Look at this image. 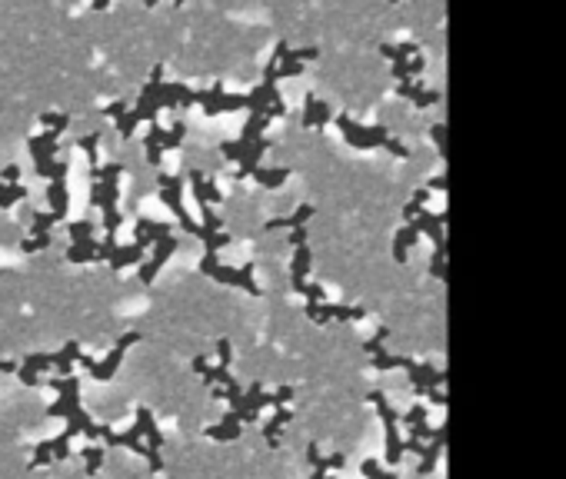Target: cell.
Returning <instances> with one entry per match:
<instances>
[{"label":"cell","mask_w":566,"mask_h":479,"mask_svg":"<svg viewBox=\"0 0 566 479\" xmlns=\"http://www.w3.org/2000/svg\"><path fill=\"white\" fill-rule=\"evenodd\" d=\"M290 174H294L290 167H257V170H253V180L260 186H270L273 190V186H280Z\"/></svg>","instance_id":"19"},{"label":"cell","mask_w":566,"mask_h":479,"mask_svg":"<svg viewBox=\"0 0 566 479\" xmlns=\"http://www.w3.org/2000/svg\"><path fill=\"white\" fill-rule=\"evenodd\" d=\"M57 137L54 130H47V133H40V137H30V153H33V167H44V164H50L57 157Z\"/></svg>","instance_id":"10"},{"label":"cell","mask_w":566,"mask_h":479,"mask_svg":"<svg viewBox=\"0 0 566 479\" xmlns=\"http://www.w3.org/2000/svg\"><path fill=\"white\" fill-rule=\"evenodd\" d=\"M310 263H313V253H310V243L304 247H294V260H290V280H294V290L300 293L306 286V276H310Z\"/></svg>","instance_id":"9"},{"label":"cell","mask_w":566,"mask_h":479,"mask_svg":"<svg viewBox=\"0 0 566 479\" xmlns=\"http://www.w3.org/2000/svg\"><path fill=\"white\" fill-rule=\"evenodd\" d=\"M47 200H50V213L64 220L67 210H70V193H67V184H50V186H47Z\"/></svg>","instance_id":"18"},{"label":"cell","mask_w":566,"mask_h":479,"mask_svg":"<svg viewBox=\"0 0 566 479\" xmlns=\"http://www.w3.org/2000/svg\"><path fill=\"white\" fill-rule=\"evenodd\" d=\"M17 180H21V167L7 164L4 167V174H0V184H17Z\"/></svg>","instance_id":"34"},{"label":"cell","mask_w":566,"mask_h":479,"mask_svg":"<svg viewBox=\"0 0 566 479\" xmlns=\"http://www.w3.org/2000/svg\"><path fill=\"white\" fill-rule=\"evenodd\" d=\"M267 150H270V140H267V137H260L257 143H247V153H243V160L237 164V174H233V176H237V180H243V176H253V170L260 167V157Z\"/></svg>","instance_id":"12"},{"label":"cell","mask_w":566,"mask_h":479,"mask_svg":"<svg viewBox=\"0 0 566 479\" xmlns=\"http://www.w3.org/2000/svg\"><path fill=\"white\" fill-rule=\"evenodd\" d=\"M337 123H340V130H343V137H347V143H353V147L387 143V130H383V127H360L357 120H350L347 113H340Z\"/></svg>","instance_id":"5"},{"label":"cell","mask_w":566,"mask_h":479,"mask_svg":"<svg viewBox=\"0 0 566 479\" xmlns=\"http://www.w3.org/2000/svg\"><path fill=\"white\" fill-rule=\"evenodd\" d=\"M157 190H160V200H164L167 207H170V210L177 213V220H180V227H184L187 233H194L196 240L204 237V227L190 220V213H187V207H184V200H180V193H184V176L157 174Z\"/></svg>","instance_id":"3"},{"label":"cell","mask_w":566,"mask_h":479,"mask_svg":"<svg viewBox=\"0 0 566 479\" xmlns=\"http://www.w3.org/2000/svg\"><path fill=\"white\" fill-rule=\"evenodd\" d=\"M290 419H294V410H287V406H283V410H273V416L263 423V436H267V443H270L273 449L280 446V429L290 423Z\"/></svg>","instance_id":"16"},{"label":"cell","mask_w":566,"mask_h":479,"mask_svg":"<svg viewBox=\"0 0 566 479\" xmlns=\"http://www.w3.org/2000/svg\"><path fill=\"white\" fill-rule=\"evenodd\" d=\"M40 123H44V127H50V130L60 137V133L70 127V117H67V113H50V110H47V113H40Z\"/></svg>","instance_id":"26"},{"label":"cell","mask_w":566,"mask_h":479,"mask_svg":"<svg viewBox=\"0 0 566 479\" xmlns=\"http://www.w3.org/2000/svg\"><path fill=\"white\" fill-rule=\"evenodd\" d=\"M140 339V333L137 329H131V333H123V337L117 339V346L110 349V356H104V359H94V356H87V353H77V359L74 363H80L84 370L94 376V380H110L113 373H117V366H120V359L127 356V349L133 346Z\"/></svg>","instance_id":"2"},{"label":"cell","mask_w":566,"mask_h":479,"mask_svg":"<svg viewBox=\"0 0 566 479\" xmlns=\"http://www.w3.org/2000/svg\"><path fill=\"white\" fill-rule=\"evenodd\" d=\"M267 127H270V117H263V113H250L247 127H243V133H240V143H243V147H247V143H257Z\"/></svg>","instance_id":"20"},{"label":"cell","mask_w":566,"mask_h":479,"mask_svg":"<svg viewBox=\"0 0 566 479\" xmlns=\"http://www.w3.org/2000/svg\"><path fill=\"white\" fill-rule=\"evenodd\" d=\"M137 123H140V120L133 117V110H127V113H123V117L117 120V130H120V137H123V140H131V137H133V130H137Z\"/></svg>","instance_id":"27"},{"label":"cell","mask_w":566,"mask_h":479,"mask_svg":"<svg viewBox=\"0 0 566 479\" xmlns=\"http://www.w3.org/2000/svg\"><path fill=\"white\" fill-rule=\"evenodd\" d=\"M300 293L306 296V303H327V293H323V286L320 283H310V280H306V286L300 290Z\"/></svg>","instance_id":"31"},{"label":"cell","mask_w":566,"mask_h":479,"mask_svg":"<svg viewBox=\"0 0 566 479\" xmlns=\"http://www.w3.org/2000/svg\"><path fill=\"white\" fill-rule=\"evenodd\" d=\"M143 247H137V243H127V247H117V253H113V257H110V266H113V270H123V266H133V263H140L143 260Z\"/></svg>","instance_id":"17"},{"label":"cell","mask_w":566,"mask_h":479,"mask_svg":"<svg viewBox=\"0 0 566 479\" xmlns=\"http://www.w3.org/2000/svg\"><path fill=\"white\" fill-rule=\"evenodd\" d=\"M174 250H177L174 233H170L167 240H160V243H153V257L150 260H143V266L137 270V280H140V283H153V276L164 270V263L174 257Z\"/></svg>","instance_id":"6"},{"label":"cell","mask_w":566,"mask_h":479,"mask_svg":"<svg viewBox=\"0 0 566 479\" xmlns=\"http://www.w3.org/2000/svg\"><path fill=\"white\" fill-rule=\"evenodd\" d=\"M120 223H123V213H120V210H104V230H107V237H117Z\"/></svg>","instance_id":"30"},{"label":"cell","mask_w":566,"mask_h":479,"mask_svg":"<svg viewBox=\"0 0 566 479\" xmlns=\"http://www.w3.org/2000/svg\"><path fill=\"white\" fill-rule=\"evenodd\" d=\"M21 366H23V370H30L33 376H37L40 370H50V366H54V353H30V356L23 359Z\"/></svg>","instance_id":"24"},{"label":"cell","mask_w":566,"mask_h":479,"mask_svg":"<svg viewBox=\"0 0 566 479\" xmlns=\"http://www.w3.org/2000/svg\"><path fill=\"white\" fill-rule=\"evenodd\" d=\"M290 243H294V247H304V243H306V227L290 230Z\"/></svg>","instance_id":"35"},{"label":"cell","mask_w":566,"mask_h":479,"mask_svg":"<svg viewBox=\"0 0 566 479\" xmlns=\"http://www.w3.org/2000/svg\"><path fill=\"white\" fill-rule=\"evenodd\" d=\"M67 233H70V243H90V240H94V223H90L87 217L74 220V223L67 227Z\"/></svg>","instance_id":"23"},{"label":"cell","mask_w":566,"mask_h":479,"mask_svg":"<svg viewBox=\"0 0 566 479\" xmlns=\"http://www.w3.org/2000/svg\"><path fill=\"white\" fill-rule=\"evenodd\" d=\"M220 153H223V157H227V160H243V153H247V147H243V143L240 140H227V143H220Z\"/></svg>","instance_id":"29"},{"label":"cell","mask_w":566,"mask_h":479,"mask_svg":"<svg viewBox=\"0 0 566 479\" xmlns=\"http://www.w3.org/2000/svg\"><path fill=\"white\" fill-rule=\"evenodd\" d=\"M230 356H233V346H230V339H220V343H217V359H220L217 366H227V370H230Z\"/></svg>","instance_id":"32"},{"label":"cell","mask_w":566,"mask_h":479,"mask_svg":"<svg viewBox=\"0 0 566 479\" xmlns=\"http://www.w3.org/2000/svg\"><path fill=\"white\" fill-rule=\"evenodd\" d=\"M137 429H140L143 436V446H147V466H150V473H160L164 469V456H160V449H164V433L157 429V419H153V413L147 410V406H140L137 410Z\"/></svg>","instance_id":"4"},{"label":"cell","mask_w":566,"mask_h":479,"mask_svg":"<svg viewBox=\"0 0 566 479\" xmlns=\"http://www.w3.org/2000/svg\"><path fill=\"white\" fill-rule=\"evenodd\" d=\"M17 366H21V363H13V359H0V376H4V373H17Z\"/></svg>","instance_id":"36"},{"label":"cell","mask_w":566,"mask_h":479,"mask_svg":"<svg viewBox=\"0 0 566 479\" xmlns=\"http://www.w3.org/2000/svg\"><path fill=\"white\" fill-rule=\"evenodd\" d=\"M127 103H123V100H113V103H110V107H104V117H110V120H120L123 117V113H127Z\"/></svg>","instance_id":"33"},{"label":"cell","mask_w":566,"mask_h":479,"mask_svg":"<svg viewBox=\"0 0 566 479\" xmlns=\"http://www.w3.org/2000/svg\"><path fill=\"white\" fill-rule=\"evenodd\" d=\"M50 247V233H40V237H27L21 243V250L23 253H37V250H47Z\"/></svg>","instance_id":"28"},{"label":"cell","mask_w":566,"mask_h":479,"mask_svg":"<svg viewBox=\"0 0 566 479\" xmlns=\"http://www.w3.org/2000/svg\"><path fill=\"white\" fill-rule=\"evenodd\" d=\"M67 260L70 263H97V240H90V243H70L67 247Z\"/></svg>","instance_id":"21"},{"label":"cell","mask_w":566,"mask_h":479,"mask_svg":"<svg viewBox=\"0 0 566 479\" xmlns=\"http://www.w3.org/2000/svg\"><path fill=\"white\" fill-rule=\"evenodd\" d=\"M170 237V227L167 223H157V220H147V217H140L137 223H133V243L137 247H153V243H160V240H167Z\"/></svg>","instance_id":"8"},{"label":"cell","mask_w":566,"mask_h":479,"mask_svg":"<svg viewBox=\"0 0 566 479\" xmlns=\"http://www.w3.org/2000/svg\"><path fill=\"white\" fill-rule=\"evenodd\" d=\"M100 463H104V446H84V473L97 476Z\"/></svg>","instance_id":"25"},{"label":"cell","mask_w":566,"mask_h":479,"mask_svg":"<svg viewBox=\"0 0 566 479\" xmlns=\"http://www.w3.org/2000/svg\"><path fill=\"white\" fill-rule=\"evenodd\" d=\"M190 193L196 196V203H207V207H213V203H220L223 196H220V190L213 186V180H207L204 174H196V170H190Z\"/></svg>","instance_id":"13"},{"label":"cell","mask_w":566,"mask_h":479,"mask_svg":"<svg viewBox=\"0 0 566 479\" xmlns=\"http://www.w3.org/2000/svg\"><path fill=\"white\" fill-rule=\"evenodd\" d=\"M330 120V107L316 94H306L304 100V127L306 130H316V127H327Z\"/></svg>","instance_id":"11"},{"label":"cell","mask_w":566,"mask_h":479,"mask_svg":"<svg viewBox=\"0 0 566 479\" xmlns=\"http://www.w3.org/2000/svg\"><path fill=\"white\" fill-rule=\"evenodd\" d=\"M27 186H21V184H0V207L7 210V207H13V203H21V200H27Z\"/></svg>","instance_id":"22"},{"label":"cell","mask_w":566,"mask_h":479,"mask_svg":"<svg viewBox=\"0 0 566 479\" xmlns=\"http://www.w3.org/2000/svg\"><path fill=\"white\" fill-rule=\"evenodd\" d=\"M240 433H243V423H240V416L233 410H227L220 426H207V436L217 439V443H233V439H240Z\"/></svg>","instance_id":"14"},{"label":"cell","mask_w":566,"mask_h":479,"mask_svg":"<svg viewBox=\"0 0 566 479\" xmlns=\"http://www.w3.org/2000/svg\"><path fill=\"white\" fill-rule=\"evenodd\" d=\"M70 439H74L70 433H60V436H54V439H44L40 446L33 449L30 469L47 466V463H54V459H67V456H70Z\"/></svg>","instance_id":"7"},{"label":"cell","mask_w":566,"mask_h":479,"mask_svg":"<svg viewBox=\"0 0 566 479\" xmlns=\"http://www.w3.org/2000/svg\"><path fill=\"white\" fill-rule=\"evenodd\" d=\"M200 273L210 276V280H217V283H227V286H243L250 296H260V286L253 280V266H223L217 260V253H204L200 257Z\"/></svg>","instance_id":"1"},{"label":"cell","mask_w":566,"mask_h":479,"mask_svg":"<svg viewBox=\"0 0 566 479\" xmlns=\"http://www.w3.org/2000/svg\"><path fill=\"white\" fill-rule=\"evenodd\" d=\"M313 217V207L310 203H304V207H296L290 217H280V220H267L263 223V230H300L306 227V220Z\"/></svg>","instance_id":"15"}]
</instances>
